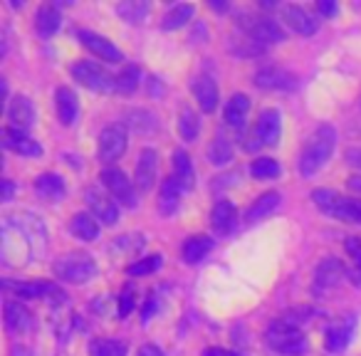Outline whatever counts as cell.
<instances>
[{"label": "cell", "instance_id": "obj_20", "mask_svg": "<svg viewBox=\"0 0 361 356\" xmlns=\"http://www.w3.org/2000/svg\"><path fill=\"white\" fill-rule=\"evenodd\" d=\"M3 146L16 151V154H20V156H27V159L42 156V151H45L35 139H30L27 131L13 129V126H6V129H3Z\"/></svg>", "mask_w": 361, "mask_h": 356}, {"label": "cell", "instance_id": "obj_37", "mask_svg": "<svg viewBox=\"0 0 361 356\" xmlns=\"http://www.w3.org/2000/svg\"><path fill=\"white\" fill-rule=\"evenodd\" d=\"M206 159L211 161L213 166H218V168H221V166H228L233 161V144L223 134H218L216 139L211 141V146H208Z\"/></svg>", "mask_w": 361, "mask_h": 356}, {"label": "cell", "instance_id": "obj_45", "mask_svg": "<svg viewBox=\"0 0 361 356\" xmlns=\"http://www.w3.org/2000/svg\"><path fill=\"white\" fill-rule=\"evenodd\" d=\"M344 159L349 166H354V168L361 171V146H351V149H346Z\"/></svg>", "mask_w": 361, "mask_h": 356}, {"label": "cell", "instance_id": "obj_27", "mask_svg": "<svg viewBox=\"0 0 361 356\" xmlns=\"http://www.w3.org/2000/svg\"><path fill=\"white\" fill-rule=\"evenodd\" d=\"M235 223H238V211H235V206H233L231 201H216V206H213V211H211V226H213V231L218 233V235H228V233L235 228Z\"/></svg>", "mask_w": 361, "mask_h": 356}, {"label": "cell", "instance_id": "obj_32", "mask_svg": "<svg viewBox=\"0 0 361 356\" xmlns=\"http://www.w3.org/2000/svg\"><path fill=\"white\" fill-rule=\"evenodd\" d=\"M173 178L178 181V186L183 191H191L193 183H196V173H193V164H191V156L186 154L183 149H176L173 151Z\"/></svg>", "mask_w": 361, "mask_h": 356}, {"label": "cell", "instance_id": "obj_51", "mask_svg": "<svg viewBox=\"0 0 361 356\" xmlns=\"http://www.w3.org/2000/svg\"><path fill=\"white\" fill-rule=\"evenodd\" d=\"M156 309V297L151 295L149 297V302H146V307H144V312H141V317H144V321H149L151 319V312Z\"/></svg>", "mask_w": 361, "mask_h": 356}, {"label": "cell", "instance_id": "obj_13", "mask_svg": "<svg viewBox=\"0 0 361 356\" xmlns=\"http://www.w3.org/2000/svg\"><path fill=\"white\" fill-rule=\"evenodd\" d=\"M282 20H285V25L290 27L292 32H297V35H314L317 30H319V20H317V16L312 11H307L305 6H285L282 8Z\"/></svg>", "mask_w": 361, "mask_h": 356}, {"label": "cell", "instance_id": "obj_22", "mask_svg": "<svg viewBox=\"0 0 361 356\" xmlns=\"http://www.w3.org/2000/svg\"><path fill=\"white\" fill-rule=\"evenodd\" d=\"M8 119H11L13 129L30 131L32 124H35V106H32V102L23 94L13 97L11 104H8Z\"/></svg>", "mask_w": 361, "mask_h": 356}, {"label": "cell", "instance_id": "obj_23", "mask_svg": "<svg viewBox=\"0 0 361 356\" xmlns=\"http://www.w3.org/2000/svg\"><path fill=\"white\" fill-rule=\"evenodd\" d=\"M247 111H250V99L247 94H233L231 102L226 104V111H223V119H226V126L238 134H243L247 124Z\"/></svg>", "mask_w": 361, "mask_h": 356}, {"label": "cell", "instance_id": "obj_26", "mask_svg": "<svg viewBox=\"0 0 361 356\" xmlns=\"http://www.w3.org/2000/svg\"><path fill=\"white\" fill-rule=\"evenodd\" d=\"M32 326V314L25 305L16 300L6 302V329L11 334H25L27 329Z\"/></svg>", "mask_w": 361, "mask_h": 356}, {"label": "cell", "instance_id": "obj_46", "mask_svg": "<svg viewBox=\"0 0 361 356\" xmlns=\"http://www.w3.org/2000/svg\"><path fill=\"white\" fill-rule=\"evenodd\" d=\"M317 13L331 18V16H336V13H339V6H336V3H326V0H319V3H317Z\"/></svg>", "mask_w": 361, "mask_h": 356}, {"label": "cell", "instance_id": "obj_24", "mask_svg": "<svg viewBox=\"0 0 361 356\" xmlns=\"http://www.w3.org/2000/svg\"><path fill=\"white\" fill-rule=\"evenodd\" d=\"M180 196H183V188L178 186V181H176L173 176L164 178V183H161V188H159V203H156L161 216H166V218L173 216L180 208Z\"/></svg>", "mask_w": 361, "mask_h": 356}, {"label": "cell", "instance_id": "obj_15", "mask_svg": "<svg viewBox=\"0 0 361 356\" xmlns=\"http://www.w3.org/2000/svg\"><path fill=\"white\" fill-rule=\"evenodd\" d=\"M156 173H159V154L154 149H144L136 159L134 166V183L139 191H151L156 183Z\"/></svg>", "mask_w": 361, "mask_h": 356}, {"label": "cell", "instance_id": "obj_41", "mask_svg": "<svg viewBox=\"0 0 361 356\" xmlns=\"http://www.w3.org/2000/svg\"><path fill=\"white\" fill-rule=\"evenodd\" d=\"M141 82V70L136 65H129L116 75V92L119 94H131Z\"/></svg>", "mask_w": 361, "mask_h": 356}, {"label": "cell", "instance_id": "obj_47", "mask_svg": "<svg viewBox=\"0 0 361 356\" xmlns=\"http://www.w3.org/2000/svg\"><path fill=\"white\" fill-rule=\"evenodd\" d=\"M201 356H238V354L231 349H223V346H208V349H203Z\"/></svg>", "mask_w": 361, "mask_h": 356}, {"label": "cell", "instance_id": "obj_43", "mask_svg": "<svg viewBox=\"0 0 361 356\" xmlns=\"http://www.w3.org/2000/svg\"><path fill=\"white\" fill-rule=\"evenodd\" d=\"M136 307V300H134V290L131 287H124V292L119 295V307H116V317L119 319H126L131 314V309Z\"/></svg>", "mask_w": 361, "mask_h": 356}, {"label": "cell", "instance_id": "obj_9", "mask_svg": "<svg viewBox=\"0 0 361 356\" xmlns=\"http://www.w3.org/2000/svg\"><path fill=\"white\" fill-rule=\"evenodd\" d=\"M99 178H102V183H104V188L111 193V198L114 201H119V206H124V208H136L139 206V196H136V188H134V183L126 178V173L124 171H119V168H104L99 173Z\"/></svg>", "mask_w": 361, "mask_h": 356}, {"label": "cell", "instance_id": "obj_17", "mask_svg": "<svg viewBox=\"0 0 361 356\" xmlns=\"http://www.w3.org/2000/svg\"><path fill=\"white\" fill-rule=\"evenodd\" d=\"M191 92H193V99L198 102V106H201L206 114H211V111H216L218 106V99H221V92H218V85L216 80H213L211 75H196L191 82Z\"/></svg>", "mask_w": 361, "mask_h": 356}, {"label": "cell", "instance_id": "obj_35", "mask_svg": "<svg viewBox=\"0 0 361 356\" xmlns=\"http://www.w3.org/2000/svg\"><path fill=\"white\" fill-rule=\"evenodd\" d=\"M193 13H196V8H193L191 3L171 6V11L166 13L164 20H161V27H164V30H178V27L188 25V20H193Z\"/></svg>", "mask_w": 361, "mask_h": 356}, {"label": "cell", "instance_id": "obj_33", "mask_svg": "<svg viewBox=\"0 0 361 356\" xmlns=\"http://www.w3.org/2000/svg\"><path fill=\"white\" fill-rule=\"evenodd\" d=\"M280 203H282V196H280V193H275V191L262 193V196L257 198V201L252 203L250 208H247L245 223H257V221H262V218L272 216V213H275L277 208H280Z\"/></svg>", "mask_w": 361, "mask_h": 356}, {"label": "cell", "instance_id": "obj_6", "mask_svg": "<svg viewBox=\"0 0 361 356\" xmlns=\"http://www.w3.org/2000/svg\"><path fill=\"white\" fill-rule=\"evenodd\" d=\"M70 72L82 87H87V90H92V92H102V94L116 92V77H111L99 62H92V60L75 62V65L70 67Z\"/></svg>", "mask_w": 361, "mask_h": 356}, {"label": "cell", "instance_id": "obj_21", "mask_svg": "<svg viewBox=\"0 0 361 356\" xmlns=\"http://www.w3.org/2000/svg\"><path fill=\"white\" fill-rule=\"evenodd\" d=\"M55 111L57 121L62 126H75L77 116H80V99L70 87H57L55 90Z\"/></svg>", "mask_w": 361, "mask_h": 356}, {"label": "cell", "instance_id": "obj_40", "mask_svg": "<svg viewBox=\"0 0 361 356\" xmlns=\"http://www.w3.org/2000/svg\"><path fill=\"white\" fill-rule=\"evenodd\" d=\"M164 267V255H146V257H139L136 262H131L126 267V275L131 277H144V275H154Z\"/></svg>", "mask_w": 361, "mask_h": 356}, {"label": "cell", "instance_id": "obj_18", "mask_svg": "<svg viewBox=\"0 0 361 356\" xmlns=\"http://www.w3.org/2000/svg\"><path fill=\"white\" fill-rule=\"evenodd\" d=\"M354 331H356V317L354 314H346L344 319H339L336 324H331L329 329L324 331L326 351H331V354H336V351H344L346 346H349Z\"/></svg>", "mask_w": 361, "mask_h": 356}, {"label": "cell", "instance_id": "obj_8", "mask_svg": "<svg viewBox=\"0 0 361 356\" xmlns=\"http://www.w3.org/2000/svg\"><path fill=\"white\" fill-rule=\"evenodd\" d=\"M126 146H129V131H126V126L109 124L99 134L97 156H99L102 164H114V161H119L126 154Z\"/></svg>", "mask_w": 361, "mask_h": 356}, {"label": "cell", "instance_id": "obj_19", "mask_svg": "<svg viewBox=\"0 0 361 356\" xmlns=\"http://www.w3.org/2000/svg\"><path fill=\"white\" fill-rule=\"evenodd\" d=\"M6 290H16L18 297L23 300H47V297H57V300H65V292L57 290L52 282H3Z\"/></svg>", "mask_w": 361, "mask_h": 356}, {"label": "cell", "instance_id": "obj_14", "mask_svg": "<svg viewBox=\"0 0 361 356\" xmlns=\"http://www.w3.org/2000/svg\"><path fill=\"white\" fill-rule=\"evenodd\" d=\"M344 277H346L344 262L336 260V257H324L314 270V292L317 295H322V292H326V290H331V287L339 285Z\"/></svg>", "mask_w": 361, "mask_h": 356}, {"label": "cell", "instance_id": "obj_29", "mask_svg": "<svg viewBox=\"0 0 361 356\" xmlns=\"http://www.w3.org/2000/svg\"><path fill=\"white\" fill-rule=\"evenodd\" d=\"M213 238L208 235H191L186 243H183V247H180V255H183V262L186 265H198V262H203L208 257V252L213 250Z\"/></svg>", "mask_w": 361, "mask_h": 356}, {"label": "cell", "instance_id": "obj_50", "mask_svg": "<svg viewBox=\"0 0 361 356\" xmlns=\"http://www.w3.org/2000/svg\"><path fill=\"white\" fill-rule=\"evenodd\" d=\"M13 193H16V186H13V181H3V201H13Z\"/></svg>", "mask_w": 361, "mask_h": 356}, {"label": "cell", "instance_id": "obj_7", "mask_svg": "<svg viewBox=\"0 0 361 356\" xmlns=\"http://www.w3.org/2000/svg\"><path fill=\"white\" fill-rule=\"evenodd\" d=\"M282 136V114L280 109H262L257 116V124L252 129L250 139L245 144V149H260V146H277Z\"/></svg>", "mask_w": 361, "mask_h": 356}, {"label": "cell", "instance_id": "obj_39", "mask_svg": "<svg viewBox=\"0 0 361 356\" xmlns=\"http://www.w3.org/2000/svg\"><path fill=\"white\" fill-rule=\"evenodd\" d=\"M312 314H314L312 309L300 307V309H295V312H285V314H280L270 326H277V329H300L302 331V326L312 319Z\"/></svg>", "mask_w": 361, "mask_h": 356}, {"label": "cell", "instance_id": "obj_16", "mask_svg": "<svg viewBox=\"0 0 361 356\" xmlns=\"http://www.w3.org/2000/svg\"><path fill=\"white\" fill-rule=\"evenodd\" d=\"M32 188H35L37 198H40V201H45V203H60L62 198L67 196V183H65V178H62L60 173H52V171L35 176V181H32Z\"/></svg>", "mask_w": 361, "mask_h": 356}, {"label": "cell", "instance_id": "obj_5", "mask_svg": "<svg viewBox=\"0 0 361 356\" xmlns=\"http://www.w3.org/2000/svg\"><path fill=\"white\" fill-rule=\"evenodd\" d=\"M238 25H240V30L245 32L255 45H280V42H285V30H282L272 18L247 16V13H243Z\"/></svg>", "mask_w": 361, "mask_h": 356}, {"label": "cell", "instance_id": "obj_1", "mask_svg": "<svg viewBox=\"0 0 361 356\" xmlns=\"http://www.w3.org/2000/svg\"><path fill=\"white\" fill-rule=\"evenodd\" d=\"M47 233L32 216H8L3 221V262L11 267L27 265V257L45 252Z\"/></svg>", "mask_w": 361, "mask_h": 356}, {"label": "cell", "instance_id": "obj_34", "mask_svg": "<svg viewBox=\"0 0 361 356\" xmlns=\"http://www.w3.org/2000/svg\"><path fill=\"white\" fill-rule=\"evenodd\" d=\"M116 16L121 18V20H126L129 25H141V23L149 18V11L151 6L146 3V0H124V3H119V6L114 8Z\"/></svg>", "mask_w": 361, "mask_h": 356}, {"label": "cell", "instance_id": "obj_53", "mask_svg": "<svg viewBox=\"0 0 361 356\" xmlns=\"http://www.w3.org/2000/svg\"><path fill=\"white\" fill-rule=\"evenodd\" d=\"M211 8H213V11H218V13H226L228 11L226 3H216V0H211Z\"/></svg>", "mask_w": 361, "mask_h": 356}, {"label": "cell", "instance_id": "obj_25", "mask_svg": "<svg viewBox=\"0 0 361 356\" xmlns=\"http://www.w3.org/2000/svg\"><path fill=\"white\" fill-rule=\"evenodd\" d=\"M297 80L280 67H265L255 75V87L260 90H295Z\"/></svg>", "mask_w": 361, "mask_h": 356}, {"label": "cell", "instance_id": "obj_30", "mask_svg": "<svg viewBox=\"0 0 361 356\" xmlns=\"http://www.w3.org/2000/svg\"><path fill=\"white\" fill-rule=\"evenodd\" d=\"M99 226L102 223L97 221L92 213H75L70 221V231L77 240L82 243H94L99 238Z\"/></svg>", "mask_w": 361, "mask_h": 356}, {"label": "cell", "instance_id": "obj_36", "mask_svg": "<svg viewBox=\"0 0 361 356\" xmlns=\"http://www.w3.org/2000/svg\"><path fill=\"white\" fill-rule=\"evenodd\" d=\"M87 354H90V356H126V354H129V346H126V341L99 336V339L90 341V349H87Z\"/></svg>", "mask_w": 361, "mask_h": 356}, {"label": "cell", "instance_id": "obj_2", "mask_svg": "<svg viewBox=\"0 0 361 356\" xmlns=\"http://www.w3.org/2000/svg\"><path fill=\"white\" fill-rule=\"evenodd\" d=\"M336 146V129L331 124L317 126L314 134L307 139L305 149L300 154V173L305 178H314L326 164H329L331 154Z\"/></svg>", "mask_w": 361, "mask_h": 356}, {"label": "cell", "instance_id": "obj_52", "mask_svg": "<svg viewBox=\"0 0 361 356\" xmlns=\"http://www.w3.org/2000/svg\"><path fill=\"white\" fill-rule=\"evenodd\" d=\"M346 188L354 193H361V176H351L349 181H346Z\"/></svg>", "mask_w": 361, "mask_h": 356}, {"label": "cell", "instance_id": "obj_49", "mask_svg": "<svg viewBox=\"0 0 361 356\" xmlns=\"http://www.w3.org/2000/svg\"><path fill=\"white\" fill-rule=\"evenodd\" d=\"M11 356H35V354H32L30 346H25V344H13Z\"/></svg>", "mask_w": 361, "mask_h": 356}, {"label": "cell", "instance_id": "obj_12", "mask_svg": "<svg viewBox=\"0 0 361 356\" xmlns=\"http://www.w3.org/2000/svg\"><path fill=\"white\" fill-rule=\"evenodd\" d=\"M85 201L90 206V213L94 218H99L102 226H116L119 223V203L106 196V193H102L99 188H87Z\"/></svg>", "mask_w": 361, "mask_h": 356}, {"label": "cell", "instance_id": "obj_10", "mask_svg": "<svg viewBox=\"0 0 361 356\" xmlns=\"http://www.w3.org/2000/svg\"><path fill=\"white\" fill-rule=\"evenodd\" d=\"M265 341L275 354L282 356H302L307 351V336L300 329H277V326H270L265 334Z\"/></svg>", "mask_w": 361, "mask_h": 356}, {"label": "cell", "instance_id": "obj_44", "mask_svg": "<svg viewBox=\"0 0 361 356\" xmlns=\"http://www.w3.org/2000/svg\"><path fill=\"white\" fill-rule=\"evenodd\" d=\"M344 247L351 255V260H354V265H356V272H359V277H361V238H346Z\"/></svg>", "mask_w": 361, "mask_h": 356}, {"label": "cell", "instance_id": "obj_3", "mask_svg": "<svg viewBox=\"0 0 361 356\" xmlns=\"http://www.w3.org/2000/svg\"><path fill=\"white\" fill-rule=\"evenodd\" d=\"M97 272H99V265L90 252H67L57 257L52 265V275L67 285H87L94 280Z\"/></svg>", "mask_w": 361, "mask_h": 356}, {"label": "cell", "instance_id": "obj_11", "mask_svg": "<svg viewBox=\"0 0 361 356\" xmlns=\"http://www.w3.org/2000/svg\"><path fill=\"white\" fill-rule=\"evenodd\" d=\"M75 35H77V40L97 57V60L109 62V65H116V62L124 60V52H121L111 40H106L104 35H97V32H92V30H75Z\"/></svg>", "mask_w": 361, "mask_h": 356}, {"label": "cell", "instance_id": "obj_48", "mask_svg": "<svg viewBox=\"0 0 361 356\" xmlns=\"http://www.w3.org/2000/svg\"><path fill=\"white\" fill-rule=\"evenodd\" d=\"M136 356H166L164 354V349H161V346H156V344H144L139 349V354Z\"/></svg>", "mask_w": 361, "mask_h": 356}, {"label": "cell", "instance_id": "obj_28", "mask_svg": "<svg viewBox=\"0 0 361 356\" xmlns=\"http://www.w3.org/2000/svg\"><path fill=\"white\" fill-rule=\"evenodd\" d=\"M62 27V13L57 11V6H42L35 13V32L45 40L57 35V30Z\"/></svg>", "mask_w": 361, "mask_h": 356}, {"label": "cell", "instance_id": "obj_42", "mask_svg": "<svg viewBox=\"0 0 361 356\" xmlns=\"http://www.w3.org/2000/svg\"><path fill=\"white\" fill-rule=\"evenodd\" d=\"M126 124L136 131H151L159 126V121H156V116L149 114L146 109H131L129 114H126Z\"/></svg>", "mask_w": 361, "mask_h": 356}, {"label": "cell", "instance_id": "obj_38", "mask_svg": "<svg viewBox=\"0 0 361 356\" xmlns=\"http://www.w3.org/2000/svg\"><path fill=\"white\" fill-rule=\"evenodd\" d=\"M280 173H282V166L275 159H270V156H260V159H255L250 164V176L257 178V181H272Z\"/></svg>", "mask_w": 361, "mask_h": 356}, {"label": "cell", "instance_id": "obj_4", "mask_svg": "<svg viewBox=\"0 0 361 356\" xmlns=\"http://www.w3.org/2000/svg\"><path fill=\"white\" fill-rule=\"evenodd\" d=\"M312 201L322 213L331 216L334 221L361 226V198L341 196V193L329 191V188H317V191H312Z\"/></svg>", "mask_w": 361, "mask_h": 356}, {"label": "cell", "instance_id": "obj_31", "mask_svg": "<svg viewBox=\"0 0 361 356\" xmlns=\"http://www.w3.org/2000/svg\"><path fill=\"white\" fill-rule=\"evenodd\" d=\"M176 129H178V136L186 144H191V141L198 139V134H201V119H198V111L193 109V106L183 104L178 111V121H176Z\"/></svg>", "mask_w": 361, "mask_h": 356}]
</instances>
